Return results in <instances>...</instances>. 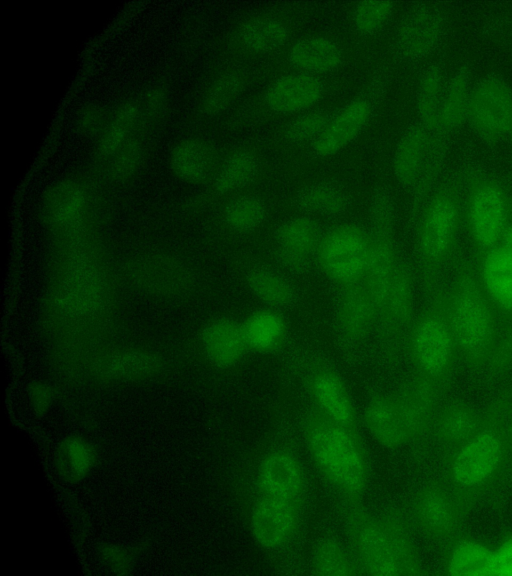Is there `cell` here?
<instances>
[{
  "label": "cell",
  "mask_w": 512,
  "mask_h": 576,
  "mask_svg": "<svg viewBox=\"0 0 512 576\" xmlns=\"http://www.w3.org/2000/svg\"><path fill=\"white\" fill-rule=\"evenodd\" d=\"M58 246L45 302L46 322L63 344H82L108 327L114 286L92 236Z\"/></svg>",
  "instance_id": "cell-1"
},
{
  "label": "cell",
  "mask_w": 512,
  "mask_h": 576,
  "mask_svg": "<svg viewBox=\"0 0 512 576\" xmlns=\"http://www.w3.org/2000/svg\"><path fill=\"white\" fill-rule=\"evenodd\" d=\"M512 397L494 401L476 431L452 451L448 464L450 490L467 511L500 476L509 460L507 420Z\"/></svg>",
  "instance_id": "cell-2"
},
{
  "label": "cell",
  "mask_w": 512,
  "mask_h": 576,
  "mask_svg": "<svg viewBox=\"0 0 512 576\" xmlns=\"http://www.w3.org/2000/svg\"><path fill=\"white\" fill-rule=\"evenodd\" d=\"M447 309L459 356L472 368L496 372L502 345L500 324L475 265L467 260L458 264L447 291Z\"/></svg>",
  "instance_id": "cell-3"
},
{
  "label": "cell",
  "mask_w": 512,
  "mask_h": 576,
  "mask_svg": "<svg viewBox=\"0 0 512 576\" xmlns=\"http://www.w3.org/2000/svg\"><path fill=\"white\" fill-rule=\"evenodd\" d=\"M303 433L310 455L325 478L342 494L361 496L368 486L370 469L354 427L316 410L306 418Z\"/></svg>",
  "instance_id": "cell-4"
},
{
  "label": "cell",
  "mask_w": 512,
  "mask_h": 576,
  "mask_svg": "<svg viewBox=\"0 0 512 576\" xmlns=\"http://www.w3.org/2000/svg\"><path fill=\"white\" fill-rule=\"evenodd\" d=\"M438 392V388L417 378L411 387L397 394L373 396L364 411L369 433L386 448L404 445L429 425Z\"/></svg>",
  "instance_id": "cell-5"
},
{
  "label": "cell",
  "mask_w": 512,
  "mask_h": 576,
  "mask_svg": "<svg viewBox=\"0 0 512 576\" xmlns=\"http://www.w3.org/2000/svg\"><path fill=\"white\" fill-rule=\"evenodd\" d=\"M350 533L358 557L369 574H422L414 544L397 519L359 513L350 520Z\"/></svg>",
  "instance_id": "cell-6"
},
{
  "label": "cell",
  "mask_w": 512,
  "mask_h": 576,
  "mask_svg": "<svg viewBox=\"0 0 512 576\" xmlns=\"http://www.w3.org/2000/svg\"><path fill=\"white\" fill-rule=\"evenodd\" d=\"M409 347L418 378L440 388L451 375L459 355L447 309V290L437 291L413 322Z\"/></svg>",
  "instance_id": "cell-7"
},
{
  "label": "cell",
  "mask_w": 512,
  "mask_h": 576,
  "mask_svg": "<svg viewBox=\"0 0 512 576\" xmlns=\"http://www.w3.org/2000/svg\"><path fill=\"white\" fill-rule=\"evenodd\" d=\"M459 222V202L450 190L437 192L423 211L417 233V254L427 292L433 290L455 250Z\"/></svg>",
  "instance_id": "cell-8"
},
{
  "label": "cell",
  "mask_w": 512,
  "mask_h": 576,
  "mask_svg": "<svg viewBox=\"0 0 512 576\" xmlns=\"http://www.w3.org/2000/svg\"><path fill=\"white\" fill-rule=\"evenodd\" d=\"M394 225L393 196L387 187L378 186L369 202V256L363 280L377 311L386 298L399 261Z\"/></svg>",
  "instance_id": "cell-9"
},
{
  "label": "cell",
  "mask_w": 512,
  "mask_h": 576,
  "mask_svg": "<svg viewBox=\"0 0 512 576\" xmlns=\"http://www.w3.org/2000/svg\"><path fill=\"white\" fill-rule=\"evenodd\" d=\"M369 256L368 232L342 223L322 234L315 260L327 279L343 287L363 282Z\"/></svg>",
  "instance_id": "cell-10"
},
{
  "label": "cell",
  "mask_w": 512,
  "mask_h": 576,
  "mask_svg": "<svg viewBox=\"0 0 512 576\" xmlns=\"http://www.w3.org/2000/svg\"><path fill=\"white\" fill-rule=\"evenodd\" d=\"M127 282L146 295L165 300L187 296L194 286V274L180 257L150 252L129 259L124 267Z\"/></svg>",
  "instance_id": "cell-11"
},
{
  "label": "cell",
  "mask_w": 512,
  "mask_h": 576,
  "mask_svg": "<svg viewBox=\"0 0 512 576\" xmlns=\"http://www.w3.org/2000/svg\"><path fill=\"white\" fill-rule=\"evenodd\" d=\"M478 279L498 318L502 345L496 372L512 367V252L501 245L476 254Z\"/></svg>",
  "instance_id": "cell-12"
},
{
  "label": "cell",
  "mask_w": 512,
  "mask_h": 576,
  "mask_svg": "<svg viewBox=\"0 0 512 576\" xmlns=\"http://www.w3.org/2000/svg\"><path fill=\"white\" fill-rule=\"evenodd\" d=\"M43 216L58 243L92 236V197L89 189L73 178L57 181L45 195Z\"/></svg>",
  "instance_id": "cell-13"
},
{
  "label": "cell",
  "mask_w": 512,
  "mask_h": 576,
  "mask_svg": "<svg viewBox=\"0 0 512 576\" xmlns=\"http://www.w3.org/2000/svg\"><path fill=\"white\" fill-rule=\"evenodd\" d=\"M466 215L476 254L498 246L508 224V202L502 186L492 179L474 181L469 191Z\"/></svg>",
  "instance_id": "cell-14"
},
{
  "label": "cell",
  "mask_w": 512,
  "mask_h": 576,
  "mask_svg": "<svg viewBox=\"0 0 512 576\" xmlns=\"http://www.w3.org/2000/svg\"><path fill=\"white\" fill-rule=\"evenodd\" d=\"M302 504L303 499L258 493L249 516L254 542L267 551L284 547L299 527Z\"/></svg>",
  "instance_id": "cell-15"
},
{
  "label": "cell",
  "mask_w": 512,
  "mask_h": 576,
  "mask_svg": "<svg viewBox=\"0 0 512 576\" xmlns=\"http://www.w3.org/2000/svg\"><path fill=\"white\" fill-rule=\"evenodd\" d=\"M472 128L487 140L509 133L512 124V88L499 76H489L472 89L468 117Z\"/></svg>",
  "instance_id": "cell-16"
},
{
  "label": "cell",
  "mask_w": 512,
  "mask_h": 576,
  "mask_svg": "<svg viewBox=\"0 0 512 576\" xmlns=\"http://www.w3.org/2000/svg\"><path fill=\"white\" fill-rule=\"evenodd\" d=\"M88 368L90 375L100 382H139L156 377L163 368V360L152 349L117 347L95 352Z\"/></svg>",
  "instance_id": "cell-17"
},
{
  "label": "cell",
  "mask_w": 512,
  "mask_h": 576,
  "mask_svg": "<svg viewBox=\"0 0 512 576\" xmlns=\"http://www.w3.org/2000/svg\"><path fill=\"white\" fill-rule=\"evenodd\" d=\"M318 223L308 215L284 220L275 231V258L281 271L292 275L308 272L322 237Z\"/></svg>",
  "instance_id": "cell-18"
},
{
  "label": "cell",
  "mask_w": 512,
  "mask_h": 576,
  "mask_svg": "<svg viewBox=\"0 0 512 576\" xmlns=\"http://www.w3.org/2000/svg\"><path fill=\"white\" fill-rule=\"evenodd\" d=\"M377 309L363 282L340 287L334 306V328L340 343L357 348L375 328Z\"/></svg>",
  "instance_id": "cell-19"
},
{
  "label": "cell",
  "mask_w": 512,
  "mask_h": 576,
  "mask_svg": "<svg viewBox=\"0 0 512 576\" xmlns=\"http://www.w3.org/2000/svg\"><path fill=\"white\" fill-rule=\"evenodd\" d=\"M445 28V17L440 9L429 4H418L402 18L396 30L393 48L405 61L420 60L437 46Z\"/></svg>",
  "instance_id": "cell-20"
},
{
  "label": "cell",
  "mask_w": 512,
  "mask_h": 576,
  "mask_svg": "<svg viewBox=\"0 0 512 576\" xmlns=\"http://www.w3.org/2000/svg\"><path fill=\"white\" fill-rule=\"evenodd\" d=\"M414 513L419 527L428 536L456 539L463 510L451 490L441 483L427 484L417 493Z\"/></svg>",
  "instance_id": "cell-21"
},
{
  "label": "cell",
  "mask_w": 512,
  "mask_h": 576,
  "mask_svg": "<svg viewBox=\"0 0 512 576\" xmlns=\"http://www.w3.org/2000/svg\"><path fill=\"white\" fill-rule=\"evenodd\" d=\"M198 339L205 360L221 370L238 365L249 349L242 322L229 316L209 319L201 327Z\"/></svg>",
  "instance_id": "cell-22"
},
{
  "label": "cell",
  "mask_w": 512,
  "mask_h": 576,
  "mask_svg": "<svg viewBox=\"0 0 512 576\" xmlns=\"http://www.w3.org/2000/svg\"><path fill=\"white\" fill-rule=\"evenodd\" d=\"M413 315V277L407 264L399 259L386 298L377 311L375 328L384 338H397L410 331Z\"/></svg>",
  "instance_id": "cell-23"
},
{
  "label": "cell",
  "mask_w": 512,
  "mask_h": 576,
  "mask_svg": "<svg viewBox=\"0 0 512 576\" xmlns=\"http://www.w3.org/2000/svg\"><path fill=\"white\" fill-rule=\"evenodd\" d=\"M324 85L317 77L292 73L277 78L264 94L266 107L279 114L305 112L322 98Z\"/></svg>",
  "instance_id": "cell-24"
},
{
  "label": "cell",
  "mask_w": 512,
  "mask_h": 576,
  "mask_svg": "<svg viewBox=\"0 0 512 576\" xmlns=\"http://www.w3.org/2000/svg\"><path fill=\"white\" fill-rule=\"evenodd\" d=\"M372 114V104L357 98L331 117L324 131L312 142L318 157H329L350 144L366 127Z\"/></svg>",
  "instance_id": "cell-25"
},
{
  "label": "cell",
  "mask_w": 512,
  "mask_h": 576,
  "mask_svg": "<svg viewBox=\"0 0 512 576\" xmlns=\"http://www.w3.org/2000/svg\"><path fill=\"white\" fill-rule=\"evenodd\" d=\"M258 493L303 499L305 475L298 459L285 449L267 453L257 472Z\"/></svg>",
  "instance_id": "cell-26"
},
{
  "label": "cell",
  "mask_w": 512,
  "mask_h": 576,
  "mask_svg": "<svg viewBox=\"0 0 512 576\" xmlns=\"http://www.w3.org/2000/svg\"><path fill=\"white\" fill-rule=\"evenodd\" d=\"M309 389L319 411L338 423L354 427L353 402L337 372L331 368H318L310 377Z\"/></svg>",
  "instance_id": "cell-27"
},
{
  "label": "cell",
  "mask_w": 512,
  "mask_h": 576,
  "mask_svg": "<svg viewBox=\"0 0 512 576\" xmlns=\"http://www.w3.org/2000/svg\"><path fill=\"white\" fill-rule=\"evenodd\" d=\"M430 131L420 122L410 125L402 134L394 151L392 169L399 184H416L424 170Z\"/></svg>",
  "instance_id": "cell-28"
},
{
  "label": "cell",
  "mask_w": 512,
  "mask_h": 576,
  "mask_svg": "<svg viewBox=\"0 0 512 576\" xmlns=\"http://www.w3.org/2000/svg\"><path fill=\"white\" fill-rule=\"evenodd\" d=\"M341 47L323 36L305 37L288 51L289 63L301 73L317 76L337 70L343 62Z\"/></svg>",
  "instance_id": "cell-29"
},
{
  "label": "cell",
  "mask_w": 512,
  "mask_h": 576,
  "mask_svg": "<svg viewBox=\"0 0 512 576\" xmlns=\"http://www.w3.org/2000/svg\"><path fill=\"white\" fill-rule=\"evenodd\" d=\"M212 165V150L200 138L187 137L179 140L169 154L170 170L177 178L188 183L206 179Z\"/></svg>",
  "instance_id": "cell-30"
},
{
  "label": "cell",
  "mask_w": 512,
  "mask_h": 576,
  "mask_svg": "<svg viewBox=\"0 0 512 576\" xmlns=\"http://www.w3.org/2000/svg\"><path fill=\"white\" fill-rule=\"evenodd\" d=\"M250 292L266 307L281 310L292 306L298 291L283 271L268 267H254L246 274Z\"/></svg>",
  "instance_id": "cell-31"
},
{
  "label": "cell",
  "mask_w": 512,
  "mask_h": 576,
  "mask_svg": "<svg viewBox=\"0 0 512 576\" xmlns=\"http://www.w3.org/2000/svg\"><path fill=\"white\" fill-rule=\"evenodd\" d=\"M248 348L258 353L277 349L287 334V323L280 310L261 307L242 322Z\"/></svg>",
  "instance_id": "cell-32"
},
{
  "label": "cell",
  "mask_w": 512,
  "mask_h": 576,
  "mask_svg": "<svg viewBox=\"0 0 512 576\" xmlns=\"http://www.w3.org/2000/svg\"><path fill=\"white\" fill-rule=\"evenodd\" d=\"M347 190L333 181H319L301 188L295 198L297 207L308 215L338 217L350 206Z\"/></svg>",
  "instance_id": "cell-33"
},
{
  "label": "cell",
  "mask_w": 512,
  "mask_h": 576,
  "mask_svg": "<svg viewBox=\"0 0 512 576\" xmlns=\"http://www.w3.org/2000/svg\"><path fill=\"white\" fill-rule=\"evenodd\" d=\"M471 94L470 71L463 66L444 87L436 128L443 132L459 128L468 117Z\"/></svg>",
  "instance_id": "cell-34"
},
{
  "label": "cell",
  "mask_w": 512,
  "mask_h": 576,
  "mask_svg": "<svg viewBox=\"0 0 512 576\" xmlns=\"http://www.w3.org/2000/svg\"><path fill=\"white\" fill-rule=\"evenodd\" d=\"M453 541L446 558V574L452 576L493 575L495 551L468 538Z\"/></svg>",
  "instance_id": "cell-35"
},
{
  "label": "cell",
  "mask_w": 512,
  "mask_h": 576,
  "mask_svg": "<svg viewBox=\"0 0 512 576\" xmlns=\"http://www.w3.org/2000/svg\"><path fill=\"white\" fill-rule=\"evenodd\" d=\"M481 415L468 404L454 403L446 406L436 419V434L446 447L456 449L478 428Z\"/></svg>",
  "instance_id": "cell-36"
},
{
  "label": "cell",
  "mask_w": 512,
  "mask_h": 576,
  "mask_svg": "<svg viewBox=\"0 0 512 576\" xmlns=\"http://www.w3.org/2000/svg\"><path fill=\"white\" fill-rule=\"evenodd\" d=\"M241 44L254 52H270L282 47L289 38L287 26L272 17H256L244 22L238 32Z\"/></svg>",
  "instance_id": "cell-37"
},
{
  "label": "cell",
  "mask_w": 512,
  "mask_h": 576,
  "mask_svg": "<svg viewBox=\"0 0 512 576\" xmlns=\"http://www.w3.org/2000/svg\"><path fill=\"white\" fill-rule=\"evenodd\" d=\"M259 167L256 154L239 149L230 154L216 173L213 187L219 194H228L245 187L255 177Z\"/></svg>",
  "instance_id": "cell-38"
},
{
  "label": "cell",
  "mask_w": 512,
  "mask_h": 576,
  "mask_svg": "<svg viewBox=\"0 0 512 576\" xmlns=\"http://www.w3.org/2000/svg\"><path fill=\"white\" fill-rule=\"evenodd\" d=\"M60 473L69 480H81L94 468L96 451L81 436L65 438L59 445L56 454Z\"/></svg>",
  "instance_id": "cell-39"
},
{
  "label": "cell",
  "mask_w": 512,
  "mask_h": 576,
  "mask_svg": "<svg viewBox=\"0 0 512 576\" xmlns=\"http://www.w3.org/2000/svg\"><path fill=\"white\" fill-rule=\"evenodd\" d=\"M139 118V107L132 101L120 105L106 124L101 135L98 153L111 158L132 137Z\"/></svg>",
  "instance_id": "cell-40"
},
{
  "label": "cell",
  "mask_w": 512,
  "mask_h": 576,
  "mask_svg": "<svg viewBox=\"0 0 512 576\" xmlns=\"http://www.w3.org/2000/svg\"><path fill=\"white\" fill-rule=\"evenodd\" d=\"M444 87L439 67L433 65L422 71L416 90V109L420 123L429 131L437 126Z\"/></svg>",
  "instance_id": "cell-41"
},
{
  "label": "cell",
  "mask_w": 512,
  "mask_h": 576,
  "mask_svg": "<svg viewBox=\"0 0 512 576\" xmlns=\"http://www.w3.org/2000/svg\"><path fill=\"white\" fill-rule=\"evenodd\" d=\"M266 214V205L261 198L244 194L234 197L226 204L222 220L227 229L243 234L259 228Z\"/></svg>",
  "instance_id": "cell-42"
},
{
  "label": "cell",
  "mask_w": 512,
  "mask_h": 576,
  "mask_svg": "<svg viewBox=\"0 0 512 576\" xmlns=\"http://www.w3.org/2000/svg\"><path fill=\"white\" fill-rule=\"evenodd\" d=\"M313 568L321 576H352L358 574L356 564L336 539H320L313 551Z\"/></svg>",
  "instance_id": "cell-43"
},
{
  "label": "cell",
  "mask_w": 512,
  "mask_h": 576,
  "mask_svg": "<svg viewBox=\"0 0 512 576\" xmlns=\"http://www.w3.org/2000/svg\"><path fill=\"white\" fill-rule=\"evenodd\" d=\"M242 83L241 76L236 72L227 71L218 75L202 97V112L208 116L223 112L239 95Z\"/></svg>",
  "instance_id": "cell-44"
},
{
  "label": "cell",
  "mask_w": 512,
  "mask_h": 576,
  "mask_svg": "<svg viewBox=\"0 0 512 576\" xmlns=\"http://www.w3.org/2000/svg\"><path fill=\"white\" fill-rule=\"evenodd\" d=\"M394 10L392 1H361L352 10V24L358 33L370 36L386 25Z\"/></svg>",
  "instance_id": "cell-45"
},
{
  "label": "cell",
  "mask_w": 512,
  "mask_h": 576,
  "mask_svg": "<svg viewBox=\"0 0 512 576\" xmlns=\"http://www.w3.org/2000/svg\"><path fill=\"white\" fill-rule=\"evenodd\" d=\"M332 115L325 109L302 112L284 129V137L292 143L312 142L324 131Z\"/></svg>",
  "instance_id": "cell-46"
},
{
  "label": "cell",
  "mask_w": 512,
  "mask_h": 576,
  "mask_svg": "<svg viewBox=\"0 0 512 576\" xmlns=\"http://www.w3.org/2000/svg\"><path fill=\"white\" fill-rule=\"evenodd\" d=\"M110 175L118 181H126L134 177L141 169L144 160L143 143L132 137L112 157Z\"/></svg>",
  "instance_id": "cell-47"
},
{
  "label": "cell",
  "mask_w": 512,
  "mask_h": 576,
  "mask_svg": "<svg viewBox=\"0 0 512 576\" xmlns=\"http://www.w3.org/2000/svg\"><path fill=\"white\" fill-rule=\"evenodd\" d=\"M101 557L111 571L120 574L127 573L133 564L131 553L115 544L105 546L101 551Z\"/></svg>",
  "instance_id": "cell-48"
},
{
  "label": "cell",
  "mask_w": 512,
  "mask_h": 576,
  "mask_svg": "<svg viewBox=\"0 0 512 576\" xmlns=\"http://www.w3.org/2000/svg\"><path fill=\"white\" fill-rule=\"evenodd\" d=\"M29 400L34 410L45 412L53 402L54 391L52 387L42 381L33 383L29 389Z\"/></svg>",
  "instance_id": "cell-49"
},
{
  "label": "cell",
  "mask_w": 512,
  "mask_h": 576,
  "mask_svg": "<svg viewBox=\"0 0 512 576\" xmlns=\"http://www.w3.org/2000/svg\"><path fill=\"white\" fill-rule=\"evenodd\" d=\"M166 90L161 86L151 87L144 96V108L150 116H159L167 104Z\"/></svg>",
  "instance_id": "cell-50"
},
{
  "label": "cell",
  "mask_w": 512,
  "mask_h": 576,
  "mask_svg": "<svg viewBox=\"0 0 512 576\" xmlns=\"http://www.w3.org/2000/svg\"><path fill=\"white\" fill-rule=\"evenodd\" d=\"M388 87V77L383 70L375 72L366 86L365 99L371 104L384 97Z\"/></svg>",
  "instance_id": "cell-51"
},
{
  "label": "cell",
  "mask_w": 512,
  "mask_h": 576,
  "mask_svg": "<svg viewBox=\"0 0 512 576\" xmlns=\"http://www.w3.org/2000/svg\"><path fill=\"white\" fill-rule=\"evenodd\" d=\"M493 575H512V538L495 551Z\"/></svg>",
  "instance_id": "cell-52"
},
{
  "label": "cell",
  "mask_w": 512,
  "mask_h": 576,
  "mask_svg": "<svg viewBox=\"0 0 512 576\" xmlns=\"http://www.w3.org/2000/svg\"><path fill=\"white\" fill-rule=\"evenodd\" d=\"M102 122V113L95 106H89L83 110L78 119V124L81 130L86 132L95 131Z\"/></svg>",
  "instance_id": "cell-53"
},
{
  "label": "cell",
  "mask_w": 512,
  "mask_h": 576,
  "mask_svg": "<svg viewBox=\"0 0 512 576\" xmlns=\"http://www.w3.org/2000/svg\"><path fill=\"white\" fill-rule=\"evenodd\" d=\"M499 245H501L508 251L512 252V223H508L506 225L503 234L501 236Z\"/></svg>",
  "instance_id": "cell-54"
},
{
  "label": "cell",
  "mask_w": 512,
  "mask_h": 576,
  "mask_svg": "<svg viewBox=\"0 0 512 576\" xmlns=\"http://www.w3.org/2000/svg\"><path fill=\"white\" fill-rule=\"evenodd\" d=\"M507 445H508L509 459H512V406L507 420Z\"/></svg>",
  "instance_id": "cell-55"
},
{
  "label": "cell",
  "mask_w": 512,
  "mask_h": 576,
  "mask_svg": "<svg viewBox=\"0 0 512 576\" xmlns=\"http://www.w3.org/2000/svg\"><path fill=\"white\" fill-rule=\"evenodd\" d=\"M509 134H510L511 142H512V124H511L510 130H509Z\"/></svg>",
  "instance_id": "cell-56"
}]
</instances>
